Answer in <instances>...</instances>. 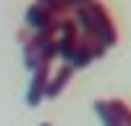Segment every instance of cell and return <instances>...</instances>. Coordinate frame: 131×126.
Listing matches in <instances>:
<instances>
[{"instance_id": "6", "label": "cell", "mask_w": 131, "mask_h": 126, "mask_svg": "<svg viewBox=\"0 0 131 126\" xmlns=\"http://www.w3.org/2000/svg\"><path fill=\"white\" fill-rule=\"evenodd\" d=\"M39 126H52V123H47V121H45V123H39Z\"/></svg>"}, {"instance_id": "5", "label": "cell", "mask_w": 131, "mask_h": 126, "mask_svg": "<svg viewBox=\"0 0 131 126\" xmlns=\"http://www.w3.org/2000/svg\"><path fill=\"white\" fill-rule=\"evenodd\" d=\"M73 68L68 66V63H63V66L52 74V76L47 79V87H45V97H58V94H63V89L68 87V81L73 79Z\"/></svg>"}, {"instance_id": "2", "label": "cell", "mask_w": 131, "mask_h": 126, "mask_svg": "<svg viewBox=\"0 0 131 126\" xmlns=\"http://www.w3.org/2000/svg\"><path fill=\"white\" fill-rule=\"evenodd\" d=\"M94 113L102 121V126H131V108L121 97L94 100Z\"/></svg>"}, {"instance_id": "3", "label": "cell", "mask_w": 131, "mask_h": 126, "mask_svg": "<svg viewBox=\"0 0 131 126\" xmlns=\"http://www.w3.org/2000/svg\"><path fill=\"white\" fill-rule=\"evenodd\" d=\"M24 21H26V29L29 32H52V34H58L63 16L52 13L50 8L39 5V3H31L26 8V13H24Z\"/></svg>"}, {"instance_id": "1", "label": "cell", "mask_w": 131, "mask_h": 126, "mask_svg": "<svg viewBox=\"0 0 131 126\" xmlns=\"http://www.w3.org/2000/svg\"><path fill=\"white\" fill-rule=\"evenodd\" d=\"M73 13H76V24H79L81 34L97 39L105 50H110L115 42H118L115 21L110 16V10H107L100 0H92V3H86V5L73 8Z\"/></svg>"}, {"instance_id": "4", "label": "cell", "mask_w": 131, "mask_h": 126, "mask_svg": "<svg viewBox=\"0 0 131 126\" xmlns=\"http://www.w3.org/2000/svg\"><path fill=\"white\" fill-rule=\"evenodd\" d=\"M50 66L52 63H39V66L31 71V81H29V89H26V105L29 108H37V105L45 100V87H47V79H50Z\"/></svg>"}]
</instances>
